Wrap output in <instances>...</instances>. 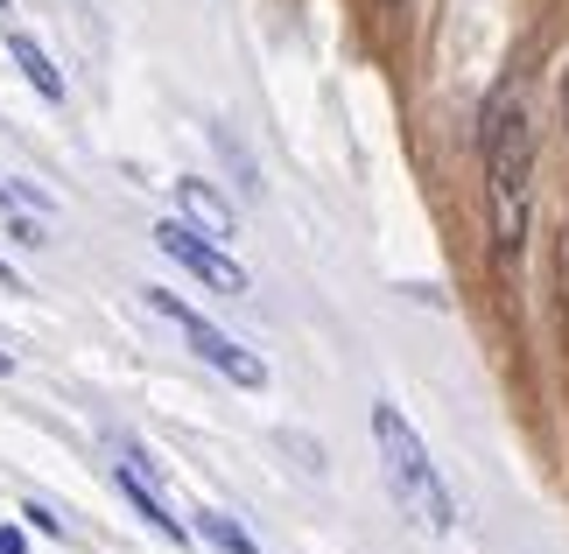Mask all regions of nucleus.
Returning a JSON list of instances; mask_svg holds the SVG:
<instances>
[{
  "instance_id": "obj_6",
  "label": "nucleus",
  "mask_w": 569,
  "mask_h": 554,
  "mask_svg": "<svg viewBox=\"0 0 569 554\" xmlns=\"http://www.w3.org/2000/svg\"><path fill=\"white\" fill-rule=\"evenodd\" d=\"M177 204H183V218H190V225L204 232V239H232V204H226V197H218L211 183L183 175V183H177Z\"/></svg>"
},
{
  "instance_id": "obj_4",
  "label": "nucleus",
  "mask_w": 569,
  "mask_h": 554,
  "mask_svg": "<svg viewBox=\"0 0 569 554\" xmlns=\"http://www.w3.org/2000/svg\"><path fill=\"white\" fill-rule=\"evenodd\" d=\"M156 246L177 260V268H190L197 281H211L218 295H247V268H239L232 253H218V239H204L197 225H177V218H169V225H156Z\"/></svg>"
},
{
  "instance_id": "obj_2",
  "label": "nucleus",
  "mask_w": 569,
  "mask_h": 554,
  "mask_svg": "<svg viewBox=\"0 0 569 554\" xmlns=\"http://www.w3.org/2000/svg\"><path fill=\"white\" fill-rule=\"evenodd\" d=\"M373 442H380V471H387V492L401 498V513L408 520H422L429 534H450L457 526V505L443 492V477H436V463L422 450V435L408 429V414L401 407H373Z\"/></svg>"
},
{
  "instance_id": "obj_13",
  "label": "nucleus",
  "mask_w": 569,
  "mask_h": 554,
  "mask_svg": "<svg viewBox=\"0 0 569 554\" xmlns=\"http://www.w3.org/2000/svg\"><path fill=\"white\" fill-rule=\"evenodd\" d=\"M0 204H14V190H0Z\"/></svg>"
},
{
  "instance_id": "obj_9",
  "label": "nucleus",
  "mask_w": 569,
  "mask_h": 554,
  "mask_svg": "<svg viewBox=\"0 0 569 554\" xmlns=\"http://www.w3.org/2000/svg\"><path fill=\"white\" fill-rule=\"evenodd\" d=\"M21 520H36V526H42V534H63V520L50 513V505H36V498H29V513H21Z\"/></svg>"
},
{
  "instance_id": "obj_10",
  "label": "nucleus",
  "mask_w": 569,
  "mask_h": 554,
  "mask_svg": "<svg viewBox=\"0 0 569 554\" xmlns=\"http://www.w3.org/2000/svg\"><path fill=\"white\" fill-rule=\"evenodd\" d=\"M0 554H29V541H21V526H0Z\"/></svg>"
},
{
  "instance_id": "obj_8",
  "label": "nucleus",
  "mask_w": 569,
  "mask_h": 554,
  "mask_svg": "<svg viewBox=\"0 0 569 554\" xmlns=\"http://www.w3.org/2000/svg\"><path fill=\"white\" fill-rule=\"evenodd\" d=\"M197 526H204V541H211L218 554H260V547L247 541V526H239L232 513H197Z\"/></svg>"
},
{
  "instance_id": "obj_1",
  "label": "nucleus",
  "mask_w": 569,
  "mask_h": 554,
  "mask_svg": "<svg viewBox=\"0 0 569 554\" xmlns=\"http://www.w3.org/2000/svg\"><path fill=\"white\" fill-rule=\"evenodd\" d=\"M486 204H492V246L520 253L528 239V190H535V127L513 92L486 105Z\"/></svg>"
},
{
  "instance_id": "obj_12",
  "label": "nucleus",
  "mask_w": 569,
  "mask_h": 554,
  "mask_svg": "<svg viewBox=\"0 0 569 554\" xmlns=\"http://www.w3.org/2000/svg\"><path fill=\"white\" fill-rule=\"evenodd\" d=\"M0 372H14V359H8V351H0Z\"/></svg>"
},
{
  "instance_id": "obj_11",
  "label": "nucleus",
  "mask_w": 569,
  "mask_h": 554,
  "mask_svg": "<svg viewBox=\"0 0 569 554\" xmlns=\"http://www.w3.org/2000/svg\"><path fill=\"white\" fill-rule=\"evenodd\" d=\"M0 281H8V288H14V268H8V260H0Z\"/></svg>"
},
{
  "instance_id": "obj_3",
  "label": "nucleus",
  "mask_w": 569,
  "mask_h": 554,
  "mask_svg": "<svg viewBox=\"0 0 569 554\" xmlns=\"http://www.w3.org/2000/svg\"><path fill=\"white\" fill-rule=\"evenodd\" d=\"M148 309L177 323L183 338H190V351H197V359H204V365H218V372H226L232 386H268V365H260L253 351H239V344L226 338V330H211V323L197 316L190 302H177V295H169V288H148Z\"/></svg>"
},
{
  "instance_id": "obj_5",
  "label": "nucleus",
  "mask_w": 569,
  "mask_h": 554,
  "mask_svg": "<svg viewBox=\"0 0 569 554\" xmlns=\"http://www.w3.org/2000/svg\"><path fill=\"white\" fill-rule=\"evenodd\" d=\"M120 492H127V505H134V513L156 526L162 541H183V520H169V505H162V492H156V477L141 471V456H127V463H120Z\"/></svg>"
},
{
  "instance_id": "obj_7",
  "label": "nucleus",
  "mask_w": 569,
  "mask_h": 554,
  "mask_svg": "<svg viewBox=\"0 0 569 554\" xmlns=\"http://www.w3.org/2000/svg\"><path fill=\"white\" fill-rule=\"evenodd\" d=\"M8 57L21 63V78H29L42 99H63V78H57V63L42 57V42H36V36H21V29H14V36H8Z\"/></svg>"
}]
</instances>
